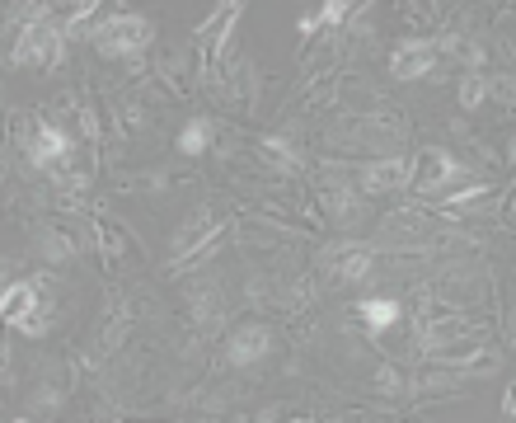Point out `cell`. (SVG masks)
<instances>
[{"label": "cell", "instance_id": "1", "mask_svg": "<svg viewBox=\"0 0 516 423\" xmlns=\"http://www.w3.org/2000/svg\"><path fill=\"white\" fill-rule=\"evenodd\" d=\"M155 43V24L146 15H113L90 33V47L99 57H141Z\"/></svg>", "mask_w": 516, "mask_h": 423}, {"label": "cell", "instance_id": "2", "mask_svg": "<svg viewBox=\"0 0 516 423\" xmlns=\"http://www.w3.org/2000/svg\"><path fill=\"white\" fill-rule=\"evenodd\" d=\"M470 174V165L456 156V151H441V146H427L423 156L413 160V188L432 198V193H446L451 184H460Z\"/></svg>", "mask_w": 516, "mask_h": 423}, {"label": "cell", "instance_id": "3", "mask_svg": "<svg viewBox=\"0 0 516 423\" xmlns=\"http://www.w3.org/2000/svg\"><path fill=\"white\" fill-rule=\"evenodd\" d=\"M15 66H29V71H47V66L61 62V29L52 19L43 24H24L15 38V52H10Z\"/></svg>", "mask_w": 516, "mask_h": 423}, {"label": "cell", "instance_id": "4", "mask_svg": "<svg viewBox=\"0 0 516 423\" xmlns=\"http://www.w3.org/2000/svg\"><path fill=\"white\" fill-rule=\"evenodd\" d=\"M226 311H230V301L221 282H212V278L188 282V315L198 320L202 334H216V329L226 325Z\"/></svg>", "mask_w": 516, "mask_h": 423}, {"label": "cell", "instance_id": "5", "mask_svg": "<svg viewBox=\"0 0 516 423\" xmlns=\"http://www.w3.org/2000/svg\"><path fill=\"white\" fill-rule=\"evenodd\" d=\"M273 353V329L268 325H240L226 334V348H221V358H226V367H254V362H263Z\"/></svg>", "mask_w": 516, "mask_h": 423}, {"label": "cell", "instance_id": "6", "mask_svg": "<svg viewBox=\"0 0 516 423\" xmlns=\"http://www.w3.org/2000/svg\"><path fill=\"white\" fill-rule=\"evenodd\" d=\"M413 184V160L404 156H376L357 170V188L362 193H395V188Z\"/></svg>", "mask_w": 516, "mask_h": 423}, {"label": "cell", "instance_id": "7", "mask_svg": "<svg viewBox=\"0 0 516 423\" xmlns=\"http://www.w3.org/2000/svg\"><path fill=\"white\" fill-rule=\"evenodd\" d=\"M24 151H29V160L38 165V170H57L61 160H71V151H76V141L66 137L61 127H52V123H38L29 132V141H24Z\"/></svg>", "mask_w": 516, "mask_h": 423}, {"label": "cell", "instance_id": "8", "mask_svg": "<svg viewBox=\"0 0 516 423\" xmlns=\"http://www.w3.org/2000/svg\"><path fill=\"white\" fill-rule=\"evenodd\" d=\"M216 235H226L221 226H216V212H212V207H198V212H193V217L174 231V259H183V254H198V250H212Z\"/></svg>", "mask_w": 516, "mask_h": 423}, {"label": "cell", "instance_id": "9", "mask_svg": "<svg viewBox=\"0 0 516 423\" xmlns=\"http://www.w3.org/2000/svg\"><path fill=\"white\" fill-rule=\"evenodd\" d=\"M432 66H437V47L427 38H413V43H399V52L390 57V76L409 85V80H423Z\"/></svg>", "mask_w": 516, "mask_h": 423}, {"label": "cell", "instance_id": "10", "mask_svg": "<svg viewBox=\"0 0 516 423\" xmlns=\"http://www.w3.org/2000/svg\"><path fill=\"white\" fill-rule=\"evenodd\" d=\"M33 250H38V259H43V264L66 268V264H76L80 245H76V235L57 231V226H38V231H33Z\"/></svg>", "mask_w": 516, "mask_h": 423}, {"label": "cell", "instance_id": "11", "mask_svg": "<svg viewBox=\"0 0 516 423\" xmlns=\"http://www.w3.org/2000/svg\"><path fill=\"white\" fill-rule=\"evenodd\" d=\"M324 212L338 221V231H352V226H362V217H366L362 198H357L348 184H338V188H329V193H324Z\"/></svg>", "mask_w": 516, "mask_h": 423}, {"label": "cell", "instance_id": "12", "mask_svg": "<svg viewBox=\"0 0 516 423\" xmlns=\"http://www.w3.org/2000/svg\"><path fill=\"white\" fill-rule=\"evenodd\" d=\"M334 259H338V282H366L376 273V250H366V245H338Z\"/></svg>", "mask_w": 516, "mask_h": 423}, {"label": "cell", "instance_id": "13", "mask_svg": "<svg viewBox=\"0 0 516 423\" xmlns=\"http://www.w3.org/2000/svg\"><path fill=\"white\" fill-rule=\"evenodd\" d=\"M52 320H57V301H52L47 287H38V297H33V306L24 311V320L15 329H24L29 339H43V334H52Z\"/></svg>", "mask_w": 516, "mask_h": 423}, {"label": "cell", "instance_id": "14", "mask_svg": "<svg viewBox=\"0 0 516 423\" xmlns=\"http://www.w3.org/2000/svg\"><path fill=\"white\" fill-rule=\"evenodd\" d=\"M258 156L268 160V165H277V170H287V174H301L305 170V156H301V146L287 137H263L258 141Z\"/></svg>", "mask_w": 516, "mask_h": 423}, {"label": "cell", "instance_id": "15", "mask_svg": "<svg viewBox=\"0 0 516 423\" xmlns=\"http://www.w3.org/2000/svg\"><path fill=\"white\" fill-rule=\"evenodd\" d=\"M212 137H216V123H212V118H193V123L179 132V141H174V146H179V156L198 160L202 151L212 146Z\"/></svg>", "mask_w": 516, "mask_h": 423}, {"label": "cell", "instance_id": "16", "mask_svg": "<svg viewBox=\"0 0 516 423\" xmlns=\"http://www.w3.org/2000/svg\"><path fill=\"white\" fill-rule=\"evenodd\" d=\"M33 297H38V282H15V287H5L0 320H5V325H19V320H24V311L33 306Z\"/></svg>", "mask_w": 516, "mask_h": 423}, {"label": "cell", "instance_id": "17", "mask_svg": "<svg viewBox=\"0 0 516 423\" xmlns=\"http://www.w3.org/2000/svg\"><path fill=\"white\" fill-rule=\"evenodd\" d=\"M357 311H362V320H366V329H390V325H399V301L395 297H371V301H362V306H357Z\"/></svg>", "mask_w": 516, "mask_h": 423}, {"label": "cell", "instance_id": "18", "mask_svg": "<svg viewBox=\"0 0 516 423\" xmlns=\"http://www.w3.org/2000/svg\"><path fill=\"white\" fill-rule=\"evenodd\" d=\"M456 99H460V109H465V113L484 109V99H488V76H484V71H465V76H460Z\"/></svg>", "mask_w": 516, "mask_h": 423}, {"label": "cell", "instance_id": "19", "mask_svg": "<svg viewBox=\"0 0 516 423\" xmlns=\"http://www.w3.org/2000/svg\"><path fill=\"white\" fill-rule=\"evenodd\" d=\"M61 400H66V395H61L57 381H43V386L29 395V419H33V414H38V419H52V414L61 409Z\"/></svg>", "mask_w": 516, "mask_h": 423}, {"label": "cell", "instance_id": "20", "mask_svg": "<svg viewBox=\"0 0 516 423\" xmlns=\"http://www.w3.org/2000/svg\"><path fill=\"white\" fill-rule=\"evenodd\" d=\"M362 5H348V0H329V5H319L315 19H319V29L329 24V29H343V24H352V15H357Z\"/></svg>", "mask_w": 516, "mask_h": 423}, {"label": "cell", "instance_id": "21", "mask_svg": "<svg viewBox=\"0 0 516 423\" xmlns=\"http://www.w3.org/2000/svg\"><path fill=\"white\" fill-rule=\"evenodd\" d=\"M376 391L380 395H404V376H399V367H390V362L380 367V372H376Z\"/></svg>", "mask_w": 516, "mask_h": 423}, {"label": "cell", "instance_id": "22", "mask_svg": "<svg viewBox=\"0 0 516 423\" xmlns=\"http://www.w3.org/2000/svg\"><path fill=\"white\" fill-rule=\"evenodd\" d=\"M488 94H493V99H502V104H512V76L488 80Z\"/></svg>", "mask_w": 516, "mask_h": 423}, {"label": "cell", "instance_id": "23", "mask_svg": "<svg viewBox=\"0 0 516 423\" xmlns=\"http://www.w3.org/2000/svg\"><path fill=\"white\" fill-rule=\"evenodd\" d=\"M315 29H319V19H315V15H305L301 24H296V33H301V38H310V33H315Z\"/></svg>", "mask_w": 516, "mask_h": 423}, {"label": "cell", "instance_id": "24", "mask_svg": "<svg viewBox=\"0 0 516 423\" xmlns=\"http://www.w3.org/2000/svg\"><path fill=\"white\" fill-rule=\"evenodd\" d=\"M15 423H33V419H29V414H24V419H15Z\"/></svg>", "mask_w": 516, "mask_h": 423}, {"label": "cell", "instance_id": "25", "mask_svg": "<svg viewBox=\"0 0 516 423\" xmlns=\"http://www.w3.org/2000/svg\"><path fill=\"white\" fill-rule=\"evenodd\" d=\"M0 301H5V287H0Z\"/></svg>", "mask_w": 516, "mask_h": 423}]
</instances>
